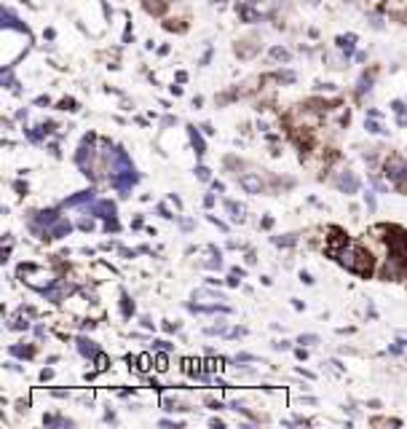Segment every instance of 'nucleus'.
<instances>
[{
  "label": "nucleus",
  "instance_id": "1",
  "mask_svg": "<svg viewBox=\"0 0 407 429\" xmlns=\"http://www.w3.org/2000/svg\"><path fill=\"white\" fill-rule=\"evenodd\" d=\"M335 258H338V263L343 268H348V271H354L359 276H370L373 274V255L367 253L362 244H351V241H348V244H343V249H340Z\"/></svg>",
  "mask_w": 407,
  "mask_h": 429
},
{
  "label": "nucleus",
  "instance_id": "2",
  "mask_svg": "<svg viewBox=\"0 0 407 429\" xmlns=\"http://www.w3.org/2000/svg\"><path fill=\"white\" fill-rule=\"evenodd\" d=\"M383 172H386V180L394 183L399 191L407 193V158H402V156H391L389 161L383 164Z\"/></svg>",
  "mask_w": 407,
  "mask_h": 429
},
{
  "label": "nucleus",
  "instance_id": "3",
  "mask_svg": "<svg viewBox=\"0 0 407 429\" xmlns=\"http://www.w3.org/2000/svg\"><path fill=\"white\" fill-rule=\"evenodd\" d=\"M19 276H24V282L30 287H38V290H49L51 284H56L54 274L38 266H19Z\"/></svg>",
  "mask_w": 407,
  "mask_h": 429
},
{
  "label": "nucleus",
  "instance_id": "4",
  "mask_svg": "<svg viewBox=\"0 0 407 429\" xmlns=\"http://www.w3.org/2000/svg\"><path fill=\"white\" fill-rule=\"evenodd\" d=\"M239 183H241V188L247 193H263V180L257 174H241Z\"/></svg>",
  "mask_w": 407,
  "mask_h": 429
},
{
  "label": "nucleus",
  "instance_id": "5",
  "mask_svg": "<svg viewBox=\"0 0 407 429\" xmlns=\"http://www.w3.org/2000/svg\"><path fill=\"white\" fill-rule=\"evenodd\" d=\"M91 214H97V218H105V220H113L116 218V204L113 201H97L94 204Z\"/></svg>",
  "mask_w": 407,
  "mask_h": 429
},
{
  "label": "nucleus",
  "instance_id": "6",
  "mask_svg": "<svg viewBox=\"0 0 407 429\" xmlns=\"http://www.w3.org/2000/svg\"><path fill=\"white\" fill-rule=\"evenodd\" d=\"M340 244H348V239L343 236V231H340V228H332V236H329V244H327V253L329 255H338L340 253Z\"/></svg>",
  "mask_w": 407,
  "mask_h": 429
},
{
  "label": "nucleus",
  "instance_id": "7",
  "mask_svg": "<svg viewBox=\"0 0 407 429\" xmlns=\"http://www.w3.org/2000/svg\"><path fill=\"white\" fill-rule=\"evenodd\" d=\"M70 234V223L67 220H56L54 226L49 228V234H46V239H62Z\"/></svg>",
  "mask_w": 407,
  "mask_h": 429
},
{
  "label": "nucleus",
  "instance_id": "8",
  "mask_svg": "<svg viewBox=\"0 0 407 429\" xmlns=\"http://www.w3.org/2000/svg\"><path fill=\"white\" fill-rule=\"evenodd\" d=\"M338 185H340V188H343L346 193H356V191H359V180H356L351 172H343V174H340Z\"/></svg>",
  "mask_w": 407,
  "mask_h": 429
},
{
  "label": "nucleus",
  "instance_id": "9",
  "mask_svg": "<svg viewBox=\"0 0 407 429\" xmlns=\"http://www.w3.org/2000/svg\"><path fill=\"white\" fill-rule=\"evenodd\" d=\"M78 351L83 354V357H97V354H99L97 343L89 341V338H78Z\"/></svg>",
  "mask_w": 407,
  "mask_h": 429
},
{
  "label": "nucleus",
  "instance_id": "10",
  "mask_svg": "<svg viewBox=\"0 0 407 429\" xmlns=\"http://www.w3.org/2000/svg\"><path fill=\"white\" fill-rule=\"evenodd\" d=\"M94 199V191H81L78 196H70L67 201H64V207H78V204H86Z\"/></svg>",
  "mask_w": 407,
  "mask_h": 429
},
{
  "label": "nucleus",
  "instance_id": "11",
  "mask_svg": "<svg viewBox=\"0 0 407 429\" xmlns=\"http://www.w3.org/2000/svg\"><path fill=\"white\" fill-rule=\"evenodd\" d=\"M236 51H239V57H252V54L257 51V43H254V41H244V43L236 46Z\"/></svg>",
  "mask_w": 407,
  "mask_h": 429
},
{
  "label": "nucleus",
  "instance_id": "12",
  "mask_svg": "<svg viewBox=\"0 0 407 429\" xmlns=\"http://www.w3.org/2000/svg\"><path fill=\"white\" fill-rule=\"evenodd\" d=\"M354 43H356V35H340V38H338V46H340L346 54L354 51Z\"/></svg>",
  "mask_w": 407,
  "mask_h": 429
},
{
  "label": "nucleus",
  "instance_id": "13",
  "mask_svg": "<svg viewBox=\"0 0 407 429\" xmlns=\"http://www.w3.org/2000/svg\"><path fill=\"white\" fill-rule=\"evenodd\" d=\"M191 139H193V148H196V153H198V156H204V153H206V148H204V139H201V134L196 132V126H191Z\"/></svg>",
  "mask_w": 407,
  "mask_h": 429
},
{
  "label": "nucleus",
  "instance_id": "14",
  "mask_svg": "<svg viewBox=\"0 0 407 429\" xmlns=\"http://www.w3.org/2000/svg\"><path fill=\"white\" fill-rule=\"evenodd\" d=\"M3 24H6V27H16V30H22V24H19V19H16V16H14L11 11H8V8L3 11Z\"/></svg>",
  "mask_w": 407,
  "mask_h": 429
},
{
  "label": "nucleus",
  "instance_id": "15",
  "mask_svg": "<svg viewBox=\"0 0 407 429\" xmlns=\"http://www.w3.org/2000/svg\"><path fill=\"white\" fill-rule=\"evenodd\" d=\"M271 57L276 59V62H289V57H292V54H289L287 49H271Z\"/></svg>",
  "mask_w": 407,
  "mask_h": 429
},
{
  "label": "nucleus",
  "instance_id": "16",
  "mask_svg": "<svg viewBox=\"0 0 407 429\" xmlns=\"http://www.w3.org/2000/svg\"><path fill=\"white\" fill-rule=\"evenodd\" d=\"M239 14H241V16H244V19H247V22H257V19H260V16H257V14H254V11H252V8H249V6H241V8H239Z\"/></svg>",
  "mask_w": 407,
  "mask_h": 429
},
{
  "label": "nucleus",
  "instance_id": "17",
  "mask_svg": "<svg viewBox=\"0 0 407 429\" xmlns=\"http://www.w3.org/2000/svg\"><path fill=\"white\" fill-rule=\"evenodd\" d=\"M225 207H228V212H231V218H233V220H241V218H244L239 204H233V201H225Z\"/></svg>",
  "mask_w": 407,
  "mask_h": 429
},
{
  "label": "nucleus",
  "instance_id": "18",
  "mask_svg": "<svg viewBox=\"0 0 407 429\" xmlns=\"http://www.w3.org/2000/svg\"><path fill=\"white\" fill-rule=\"evenodd\" d=\"M373 89V76H362V81H359V94H364V91Z\"/></svg>",
  "mask_w": 407,
  "mask_h": 429
},
{
  "label": "nucleus",
  "instance_id": "19",
  "mask_svg": "<svg viewBox=\"0 0 407 429\" xmlns=\"http://www.w3.org/2000/svg\"><path fill=\"white\" fill-rule=\"evenodd\" d=\"M11 354H16V357H32V346H14Z\"/></svg>",
  "mask_w": 407,
  "mask_h": 429
},
{
  "label": "nucleus",
  "instance_id": "20",
  "mask_svg": "<svg viewBox=\"0 0 407 429\" xmlns=\"http://www.w3.org/2000/svg\"><path fill=\"white\" fill-rule=\"evenodd\" d=\"M169 368V357H166V354H158V357H156V370H166Z\"/></svg>",
  "mask_w": 407,
  "mask_h": 429
},
{
  "label": "nucleus",
  "instance_id": "21",
  "mask_svg": "<svg viewBox=\"0 0 407 429\" xmlns=\"http://www.w3.org/2000/svg\"><path fill=\"white\" fill-rule=\"evenodd\" d=\"M124 314H126V316L134 314V303L129 301V295H124Z\"/></svg>",
  "mask_w": 407,
  "mask_h": 429
},
{
  "label": "nucleus",
  "instance_id": "22",
  "mask_svg": "<svg viewBox=\"0 0 407 429\" xmlns=\"http://www.w3.org/2000/svg\"><path fill=\"white\" fill-rule=\"evenodd\" d=\"M137 368H139V370H150V357H147V354L137 360Z\"/></svg>",
  "mask_w": 407,
  "mask_h": 429
},
{
  "label": "nucleus",
  "instance_id": "23",
  "mask_svg": "<svg viewBox=\"0 0 407 429\" xmlns=\"http://www.w3.org/2000/svg\"><path fill=\"white\" fill-rule=\"evenodd\" d=\"M107 368V357L105 354H97V370H105Z\"/></svg>",
  "mask_w": 407,
  "mask_h": 429
},
{
  "label": "nucleus",
  "instance_id": "24",
  "mask_svg": "<svg viewBox=\"0 0 407 429\" xmlns=\"http://www.w3.org/2000/svg\"><path fill=\"white\" fill-rule=\"evenodd\" d=\"M27 325H30L27 319H14V322H11V328H14V330H22V328H27Z\"/></svg>",
  "mask_w": 407,
  "mask_h": 429
},
{
  "label": "nucleus",
  "instance_id": "25",
  "mask_svg": "<svg viewBox=\"0 0 407 429\" xmlns=\"http://www.w3.org/2000/svg\"><path fill=\"white\" fill-rule=\"evenodd\" d=\"M62 110H75V99H62Z\"/></svg>",
  "mask_w": 407,
  "mask_h": 429
},
{
  "label": "nucleus",
  "instance_id": "26",
  "mask_svg": "<svg viewBox=\"0 0 407 429\" xmlns=\"http://www.w3.org/2000/svg\"><path fill=\"white\" fill-rule=\"evenodd\" d=\"M147 11H153V14H161V11H164V6H161V3H147Z\"/></svg>",
  "mask_w": 407,
  "mask_h": 429
},
{
  "label": "nucleus",
  "instance_id": "27",
  "mask_svg": "<svg viewBox=\"0 0 407 429\" xmlns=\"http://www.w3.org/2000/svg\"><path fill=\"white\" fill-rule=\"evenodd\" d=\"M367 129H370V132H383V129H381V124H375V121H367Z\"/></svg>",
  "mask_w": 407,
  "mask_h": 429
},
{
  "label": "nucleus",
  "instance_id": "28",
  "mask_svg": "<svg viewBox=\"0 0 407 429\" xmlns=\"http://www.w3.org/2000/svg\"><path fill=\"white\" fill-rule=\"evenodd\" d=\"M198 177H201V180H209V169H206V166H198Z\"/></svg>",
  "mask_w": 407,
  "mask_h": 429
},
{
  "label": "nucleus",
  "instance_id": "29",
  "mask_svg": "<svg viewBox=\"0 0 407 429\" xmlns=\"http://www.w3.org/2000/svg\"><path fill=\"white\" fill-rule=\"evenodd\" d=\"M225 330V325L220 322V325H214V328H209V330H206V333H209V335H214V333H223Z\"/></svg>",
  "mask_w": 407,
  "mask_h": 429
},
{
  "label": "nucleus",
  "instance_id": "30",
  "mask_svg": "<svg viewBox=\"0 0 407 429\" xmlns=\"http://www.w3.org/2000/svg\"><path fill=\"white\" fill-rule=\"evenodd\" d=\"M391 108H394V113H396V116H402V113H404V105H402V102H394Z\"/></svg>",
  "mask_w": 407,
  "mask_h": 429
},
{
  "label": "nucleus",
  "instance_id": "31",
  "mask_svg": "<svg viewBox=\"0 0 407 429\" xmlns=\"http://www.w3.org/2000/svg\"><path fill=\"white\" fill-rule=\"evenodd\" d=\"M107 234H110V231H118V223H116V218H113V220H107Z\"/></svg>",
  "mask_w": 407,
  "mask_h": 429
},
{
  "label": "nucleus",
  "instance_id": "32",
  "mask_svg": "<svg viewBox=\"0 0 407 429\" xmlns=\"http://www.w3.org/2000/svg\"><path fill=\"white\" fill-rule=\"evenodd\" d=\"M81 228H83V231H91V228H94V220H81Z\"/></svg>",
  "mask_w": 407,
  "mask_h": 429
},
{
  "label": "nucleus",
  "instance_id": "33",
  "mask_svg": "<svg viewBox=\"0 0 407 429\" xmlns=\"http://www.w3.org/2000/svg\"><path fill=\"white\" fill-rule=\"evenodd\" d=\"M295 241V236H284V239H276V244H292Z\"/></svg>",
  "mask_w": 407,
  "mask_h": 429
},
{
  "label": "nucleus",
  "instance_id": "34",
  "mask_svg": "<svg viewBox=\"0 0 407 429\" xmlns=\"http://www.w3.org/2000/svg\"><path fill=\"white\" fill-rule=\"evenodd\" d=\"M346 3H351V0H346Z\"/></svg>",
  "mask_w": 407,
  "mask_h": 429
}]
</instances>
